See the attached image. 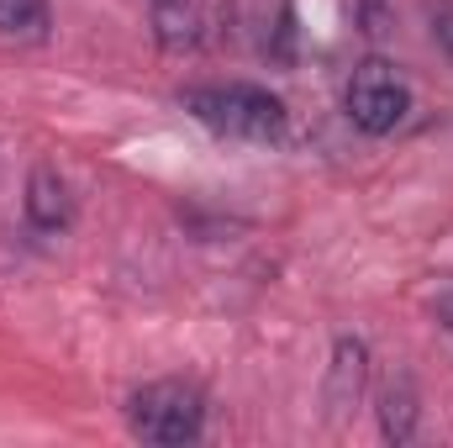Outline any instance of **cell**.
I'll return each mask as SVG.
<instances>
[{"mask_svg": "<svg viewBox=\"0 0 453 448\" xmlns=\"http://www.w3.org/2000/svg\"><path fill=\"white\" fill-rule=\"evenodd\" d=\"M185 112L196 116L201 127L222 132V137H242V143H274L285 137L290 112L274 90L264 85H248V80H232V85H196L180 96Z\"/></svg>", "mask_w": 453, "mask_h": 448, "instance_id": "6da1fadb", "label": "cell"}, {"mask_svg": "<svg viewBox=\"0 0 453 448\" xmlns=\"http://www.w3.org/2000/svg\"><path fill=\"white\" fill-rule=\"evenodd\" d=\"M127 428L142 444L185 448L206 433V396L190 380H153L127 396Z\"/></svg>", "mask_w": 453, "mask_h": 448, "instance_id": "7a4b0ae2", "label": "cell"}, {"mask_svg": "<svg viewBox=\"0 0 453 448\" xmlns=\"http://www.w3.org/2000/svg\"><path fill=\"white\" fill-rule=\"evenodd\" d=\"M342 106H348V121L364 137H390L411 116V85L390 58L369 53L364 64H353V74L342 85Z\"/></svg>", "mask_w": 453, "mask_h": 448, "instance_id": "3957f363", "label": "cell"}, {"mask_svg": "<svg viewBox=\"0 0 453 448\" xmlns=\"http://www.w3.org/2000/svg\"><path fill=\"white\" fill-rule=\"evenodd\" d=\"M369 390V343L353 333H342L333 343V364H327V380H322V406H327V422H342Z\"/></svg>", "mask_w": 453, "mask_h": 448, "instance_id": "277c9868", "label": "cell"}, {"mask_svg": "<svg viewBox=\"0 0 453 448\" xmlns=\"http://www.w3.org/2000/svg\"><path fill=\"white\" fill-rule=\"evenodd\" d=\"M21 206H27V222L37 227V232H48V237H58V232L74 227V190H69V180H64L53 164H37V169L27 174Z\"/></svg>", "mask_w": 453, "mask_h": 448, "instance_id": "5b68a950", "label": "cell"}, {"mask_svg": "<svg viewBox=\"0 0 453 448\" xmlns=\"http://www.w3.org/2000/svg\"><path fill=\"white\" fill-rule=\"evenodd\" d=\"M380 438L395 448H406L417 438V428H422V401H417V385H411V375H395L385 390H380Z\"/></svg>", "mask_w": 453, "mask_h": 448, "instance_id": "8992f818", "label": "cell"}, {"mask_svg": "<svg viewBox=\"0 0 453 448\" xmlns=\"http://www.w3.org/2000/svg\"><path fill=\"white\" fill-rule=\"evenodd\" d=\"M153 5V37L164 53H190L201 42V11L196 0H148Z\"/></svg>", "mask_w": 453, "mask_h": 448, "instance_id": "52a82bcc", "label": "cell"}, {"mask_svg": "<svg viewBox=\"0 0 453 448\" xmlns=\"http://www.w3.org/2000/svg\"><path fill=\"white\" fill-rule=\"evenodd\" d=\"M53 5L48 0H0V37L5 42H48Z\"/></svg>", "mask_w": 453, "mask_h": 448, "instance_id": "ba28073f", "label": "cell"}, {"mask_svg": "<svg viewBox=\"0 0 453 448\" xmlns=\"http://www.w3.org/2000/svg\"><path fill=\"white\" fill-rule=\"evenodd\" d=\"M353 21H358L364 37H385L390 21H395V5L390 0H353Z\"/></svg>", "mask_w": 453, "mask_h": 448, "instance_id": "9c48e42d", "label": "cell"}, {"mask_svg": "<svg viewBox=\"0 0 453 448\" xmlns=\"http://www.w3.org/2000/svg\"><path fill=\"white\" fill-rule=\"evenodd\" d=\"M433 42H438V48H443V53L453 58V0L433 11Z\"/></svg>", "mask_w": 453, "mask_h": 448, "instance_id": "30bf717a", "label": "cell"}, {"mask_svg": "<svg viewBox=\"0 0 453 448\" xmlns=\"http://www.w3.org/2000/svg\"><path fill=\"white\" fill-rule=\"evenodd\" d=\"M438 317H449L443 328H449V333H453V296H449V301H438Z\"/></svg>", "mask_w": 453, "mask_h": 448, "instance_id": "8fae6325", "label": "cell"}]
</instances>
